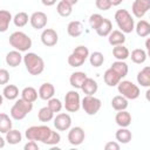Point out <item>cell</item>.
<instances>
[{"label": "cell", "instance_id": "obj_16", "mask_svg": "<svg viewBox=\"0 0 150 150\" xmlns=\"http://www.w3.org/2000/svg\"><path fill=\"white\" fill-rule=\"evenodd\" d=\"M115 122L121 128H128L131 124V115L127 110H120L117 111L115 116Z\"/></svg>", "mask_w": 150, "mask_h": 150}, {"label": "cell", "instance_id": "obj_51", "mask_svg": "<svg viewBox=\"0 0 150 150\" xmlns=\"http://www.w3.org/2000/svg\"><path fill=\"white\" fill-rule=\"evenodd\" d=\"M2 103H4V96H2V94H0V107L2 105Z\"/></svg>", "mask_w": 150, "mask_h": 150}, {"label": "cell", "instance_id": "obj_32", "mask_svg": "<svg viewBox=\"0 0 150 150\" xmlns=\"http://www.w3.org/2000/svg\"><path fill=\"white\" fill-rule=\"evenodd\" d=\"M38 96H39L38 90L34 87H25L21 91V97L32 103H34L38 100Z\"/></svg>", "mask_w": 150, "mask_h": 150}, {"label": "cell", "instance_id": "obj_20", "mask_svg": "<svg viewBox=\"0 0 150 150\" xmlns=\"http://www.w3.org/2000/svg\"><path fill=\"white\" fill-rule=\"evenodd\" d=\"M103 79H104V82L107 86L109 87H115L118 84V82L122 80L117 73L115 70H112L111 68H108L105 71H104V75H103Z\"/></svg>", "mask_w": 150, "mask_h": 150}, {"label": "cell", "instance_id": "obj_27", "mask_svg": "<svg viewBox=\"0 0 150 150\" xmlns=\"http://www.w3.org/2000/svg\"><path fill=\"white\" fill-rule=\"evenodd\" d=\"M110 68H111L112 70H115V71L117 73V75H118L121 79L125 77V76L128 75V71H129L128 64H127L124 61H120V60L112 62V64L110 66Z\"/></svg>", "mask_w": 150, "mask_h": 150}, {"label": "cell", "instance_id": "obj_12", "mask_svg": "<svg viewBox=\"0 0 150 150\" xmlns=\"http://www.w3.org/2000/svg\"><path fill=\"white\" fill-rule=\"evenodd\" d=\"M84 137H86V134H84V130L81 128V127H70L69 128V131H68V142L71 144V145H80L83 143L84 141Z\"/></svg>", "mask_w": 150, "mask_h": 150}, {"label": "cell", "instance_id": "obj_19", "mask_svg": "<svg viewBox=\"0 0 150 150\" xmlns=\"http://www.w3.org/2000/svg\"><path fill=\"white\" fill-rule=\"evenodd\" d=\"M88 76H87V74L84 73V71H75V73H73L71 75H70V77H69V83H70V86L73 87V88H75V89H81V87H82V84H83V82H84V80L87 79Z\"/></svg>", "mask_w": 150, "mask_h": 150}, {"label": "cell", "instance_id": "obj_23", "mask_svg": "<svg viewBox=\"0 0 150 150\" xmlns=\"http://www.w3.org/2000/svg\"><path fill=\"white\" fill-rule=\"evenodd\" d=\"M137 82L142 87H150V67L145 66L143 69H141L137 74Z\"/></svg>", "mask_w": 150, "mask_h": 150}, {"label": "cell", "instance_id": "obj_13", "mask_svg": "<svg viewBox=\"0 0 150 150\" xmlns=\"http://www.w3.org/2000/svg\"><path fill=\"white\" fill-rule=\"evenodd\" d=\"M47 21H48V18H47V14L41 12V11H38V12H34L30 16H29V22H30V26L34 28V29H43L47 25Z\"/></svg>", "mask_w": 150, "mask_h": 150}, {"label": "cell", "instance_id": "obj_40", "mask_svg": "<svg viewBox=\"0 0 150 150\" xmlns=\"http://www.w3.org/2000/svg\"><path fill=\"white\" fill-rule=\"evenodd\" d=\"M47 107L55 114V112H60L61 111V109H62V107H63V104H62V102L59 100V98H56V97H52V98H49L48 100V103H47Z\"/></svg>", "mask_w": 150, "mask_h": 150}, {"label": "cell", "instance_id": "obj_35", "mask_svg": "<svg viewBox=\"0 0 150 150\" xmlns=\"http://www.w3.org/2000/svg\"><path fill=\"white\" fill-rule=\"evenodd\" d=\"M2 96L9 101H13V100H16L18 96H19V89L14 84H7L5 86L4 90H2Z\"/></svg>", "mask_w": 150, "mask_h": 150}, {"label": "cell", "instance_id": "obj_21", "mask_svg": "<svg viewBox=\"0 0 150 150\" xmlns=\"http://www.w3.org/2000/svg\"><path fill=\"white\" fill-rule=\"evenodd\" d=\"M108 42L114 47L117 45H123L125 42V35L121 30H111L108 35Z\"/></svg>", "mask_w": 150, "mask_h": 150}, {"label": "cell", "instance_id": "obj_50", "mask_svg": "<svg viewBox=\"0 0 150 150\" xmlns=\"http://www.w3.org/2000/svg\"><path fill=\"white\" fill-rule=\"evenodd\" d=\"M145 47H146V49H148V52L150 50V46H149V39L146 40V42H145Z\"/></svg>", "mask_w": 150, "mask_h": 150}, {"label": "cell", "instance_id": "obj_11", "mask_svg": "<svg viewBox=\"0 0 150 150\" xmlns=\"http://www.w3.org/2000/svg\"><path fill=\"white\" fill-rule=\"evenodd\" d=\"M150 9V0H135L131 5V12L135 18H143Z\"/></svg>", "mask_w": 150, "mask_h": 150}, {"label": "cell", "instance_id": "obj_18", "mask_svg": "<svg viewBox=\"0 0 150 150\" xmlns=\"http://www.w3.org/2000/svg\"><path fill=\"white\" fill-rule=\"evenodd\" d=\"M22 61V55H21V52L19 50H11L6 54V63L12 67V68H15L18 67Z\"/></svg>", "mask_w": 150, "mask_h": 150}, {"label": "cell", "instance_id": "obj_15", "mask_svg": "<svg viewBox=\"0 0 150 150\" xmlns=\"http://www.w3.org/2000/svg\"><path fill=\"white\" fill-rule=\"evenodd\" d=\"M38 94H39V97L41 100L48 101L49 98H52L54 96V94H55V87L52 83H49V82H45V83H42L40 86Z\"/></svg>", "mask_w": 150, "mask_h": 150}, {"label": "cell", "instance_id": "obj_42", "mask_svg": "<svg viewBox=\"0 0 150 150\" xmlns=\"http://www.w3.org/2000/svg\"><path fill=\"white\" fill-rule=\"evenodd\" d=\"M95 6L100 11H108L112 7L109 0H95Z\"/></svg>", "mask_w": 150, "mask_h": 150}, {"label": "cell", "instance_id": "obj_47", "mask_svg": "<svg viewBox=\"0 0 150 150\" xmlns=\"http://www.w3.org/2000/svg\"><path fill=\"white\" fill-rule=\"evenodd\" d=\"M109 1H110L111 6H118V5H121L123 2V0H109Z\"/></svg>", "mask_w": 150, "mask_h": 150}, {"label": "cell", "instance_id": "obj_26", "mask_svg": "<svg viewBox=\"0 0 150 150\" xmlns=\"http://www.w3.org/2000/svg\"><path fill=\"white\" fill-rule=\"evenodd\" d=\"M112 55L116 60L124 61L129 57L130 52L124 45H117V46H114V48H112Z\"/></svg>", "mask_w": 150, "mask_h": 150}, {"label": "cell", "instance_id": "obj_3", "mask_svg": "<svg viewBox=\"0 0 150 150\" xmlns=\"http://www.w3.org/2000/svg\"><path fill=\"white\" fill-rule=\"evenodd\" d=\"M115 21L120 30L124 34L131 33L135 28V20L127 9H117L115 13Z\"/></svg>", "mask_w": 150, "mask_h": 150}, {"label": "cell", "instance_id": "obj_39", "mask_svg": "<svg viewBox=\"0 0 150 150\" xmlns=\"http://www.w3.org/2000/svg\"><path fill=\"white\" fill-rule=\"evenodd\" d=\"M38 118L41 122H49L54 118V112L48 107H42L38 111Z\"/></svg>", "mask_w": 150, "mask_h": 150}, {"label": "cell", "instance_id": "obj_38", "mask_svg": "<svg viewBox=\"0 0 150 150\" xmlns=\"http://www.w3.org/2000/svg\"><path fill=\"white\" fill-rule=\"evenodd\" d=\"M88 57H89L90 64L93 67H95V68L101 67L103 64V62H104V56H103V54L101 52H93L91 54H89Z\"/></svg>", "mask_w": 150, "mask_h": 150}, {"label": "cell", "instance_id": "obj_1", "mask_svg": "<svg viewBox=\"0 0 150 150\" xmlns=\"http://www.w3.org/2000/svg\"><path fill=\"white\" fill-rule=\"evenodd\" d=\"M25 136L28 141H39L47 145H55L61 141V135L48 125H32L26 129Z\"/></svg>", "mask_w": 150, "mask_h": 150}, {"label": "cell", "instance_id": "obj_34", "mask_svg": "<svg viewBox=\"0 0 150 150\" xmlns=\"http://www.w3.org/2000/svg\"><path fill=\"white\" fill-rule=\"evenodd\" d=\"M131 57V61L136 64H141V63H144L145 60H146V52L144 49H141V48H136L131 52V55H129Z\"/></svg>", "mask_w": 150, "mask_h": 150}, {"label": "cell", "instance_id": "obj_7", "mask_svg": "<svg viewBox=\"0 0 150 150\" xmlns=\"http://www.w3.org/2000/svg\"><path fill=\"white\" fill-rule=\"evenodd\" d=\"M89 56V49L86 46H77L68 56V64L70 67H81Z\"/></svg>", "mask_w": 150, "mask_h": 150}, {"label": "cell", "instance_id": "obj_49", "mask_svg": "<svg viewBox=\"0 0 150 150\" xmlns=\"http://www.w3.org/2000/svg\"><path fill=\"white\" fill-rule=\"evenodd\" d=\"M63 1H66V2H68V4H70L71 6H74L75 4H77V1H79V0H63Z\"/></svg>", "mask_w": 150, "mask_h": 150}, {"label": "cell", "instance_id": "obj_22", "mask_svg": "<svg viewBox=\"0 0 150 150\" xmlns=\"http://www.w3.org/2000/svg\"><path fill=\"white\" fill-rule=\"evenodd\" d=\"M81 89H82V91H83L86 95H94V94H96V91H97V89H98V84H97V82H96L94 79L87 77V79L84 80V82H83Z\"/></svg>", "mask_w": 150, "mask_h": 150}, {"label": "cell", "instance_id": "obj_37", "mask_svg": "<svg viewBox=\"0 0 150 150\" xmlns=\"http://www.w3.org/2000/svg\"><path fill=\"white\" fill-rule=\"evenodd\" d=\"M28 21H29V16H28V14L26 12H19L13 16V22L19 28L25 27L28 23Z\"/></svg>", "mask_w": 150, "mask_h": 150}, {"label": "cell", "instance_id": "obj_25", "mask_svg": "<svg viewBox=\"0 0 150 150\" xmlns=\"http://www.w3.org/2000/svg\"><path fill=\"white\" fill-rule=\"evenodd\" d=\"M115 137H116V141L118 143H122V144H127L131 141L132 138V134L131 131L128 129V128H121L115 132Z\"/></svg>", "mask_w": 150, "mask_h": 150}, {"label": "cell", "instance_id": "obj_43", "mask_svg": "<svg viewBox=\"0 0 150 150\" xmlns=\"http://www.w3.org/2000/svg\"><path fill=\"white\" fill-rule=\"evenodd\" d=\"M9 81V73L5 68H0V84H7Z\"/></svg>", "mask_w": 150, "mask_h": 150}, {"label": "cell", "instance_id": "obj_17", "mask_svg": "<svg viewBox=\"0 0 150 150\" xmlns=\"http://www.w3.org/2000/svg\"><path fill=\"white\" fill-rule=\"evenodd\" d=\"M67 33L71 38H79L83 33V25L81 21L73 20L67 26Z\"/></svg>", "mask_w": 150, "mask_h": 150}, {"label": "cell", "instance_id": "obj_45", "mask_svg": "<svg viewBox=\"0 0 150 150\" xmlns=\"http://www.w3.org/2000/svg\"><path fill=\"white\" fill-rule=\"evenodd\" d=\"M23 149L25 150H39V145L35 141H28V143L25 144Z\"/></svg>", "mask_w": 150, "mask_h": 150}, {"label": "cell", "instance_id": "obj_8", "mask_svg": "<svg viewBox=\"0 0 150 150\" xmlns=\"http://www.w3.org/2000/svg\"><path fill=\"white\" fill-rule=\"evenodd\" d=\"M102 102L94 95H86L81 101V107L87 115H96L101 109Z\"/></svg>", "mask_w": 150, "mask_h": 150}, {"label": "cell", "instance_id": "obj_2", "mask_svg": "<svg viewBox=\"0 0 150 150\" xmlns=\"http://www.w3.org/2000/svg\"><path fill=\"white\" fill-rule=\"evenodd\" d=\"M22 61L26 66L27 71L30 75H40L45 69V61L41 56H39L35 53L28 52L22 56Z\"/></svg>", "mask_w": 150, "mask_h": 150}, {"label": "cell", "instance_id": "obj_44", "mask_svg": "<svg viewBox=\"0 0 150 150\" xmlns=\"http://www.w3.org/2000/svg\"><path fill=\"white\" fill-rule=\"evenodd\" d=\"M120 143L118 142H112V141H110V142H108V143H105V145H104V149L105 150H120Z\"/></svg>", "mask_w": 150, "mask_h": 150}, {"label": "cell", "instance_id": "obj_36", "mask_svg": "<svg viewBox=\"0 0 150 150\" xmlns=\"http://www.w3.org/2000/svg\"><path fill=\"white\" fill-rule=\"evenodd\" d=\"M12 127H13V123L11 117L5 112H0V132L6 134L8 130L12 129Z\"/></svg>", "mask_w": 150, "mask_h": 150}, {"label": "cell", "instance_id": "obj_30", "mask_svg": "<svg viewBox=\"0 0 150 150\" xmlns=\"http://www.w3.org/2000/svg\"><path fill=\"white\" fill-rule=\"evenodd\" d=\"M56 12L60 16H63V18H67L69 16L71 13H73V6L63 0H60L56 5Z\"/></svg>", "mask_w": 150, "mask_h": 150}, {"label": "cell", "instance_id": "obj_31", "mask_svg": "<svg viewBox=\"0 0 150 150\" xmlns=\"http://www.w3.org/2000/svg\"><path fill=\"white\" fill-rule=\"evenodd\" d=\"M111 107L116 111L125 110L128 108V100L124 96H122V95H116L111 100Z\"/></svg>", "mask_w": 150, "mask_h": 150}, {"label": "cell", "instance_id": "obj_9", "mask_svg": "<svg viewBox=\"0 0 150 150\" xmlns=\"http://www.w3.org/2000/svg\"><path fill=\"white\" fill-rule=\"evenodd\" d=\"M64 108L69 112H76L81 108L80 94L76 90H69L64 96Z\"/></svg>", "mask_w": 150, "mask_h": 150}, {"label": "cell", "instance_id": "obj_28", "mask_svg": "<svg viewBox=\"0 0 150 150\" xmlns=\"http://www.w3.org/2000/svg\"><path fill=\"white\" fill-rule=\"evenodd\" d=\"M111 30H112V23H111V21L109 19H107V18H103L101 25L97 27V29L95 32L97 33L98 36H102L103 38V36H108Z\"/></svg>", "mask_w": 150, "mask_h": 150}, {"label": "cell", "instance_id": "obj_33", "mask_svg": "<svg viewBox=\"0 0 150 150\" xmlns=\"http://www.w3.org/2000/svg\"><path fill=\"white\" fill-rule=\"evenodd\" d=\"M6 142L8 144H12V145H15L18 143H20L22 141V135L19 130L16 129H11L6 132Z\"/></svg>", "mask_w": 150, "mask_h": 150}, {"label": "cell", "instance_id": "obj_29", "mask_svg": "<svg viewBox=\"0 0 150 150\" xmlns=\"http://www.w3.org/2000/svg\"><path fill=\"white\" fill-rule=\"evenodd\" d=\"M136 30V34L141 38H145L150 34V23L146 21V20H139L136 25H135V28Z\"/></svg>", "mask_w": 150, "mask_h": 150}, {"label": "cell", "instance_id": "obj_4", "mask_svg": "<svg viewBox=\"0 0 150 150\" xmlns=\"http://www.w3.org/2000/svg\"><path fill=\"white\" fill-rule=\"evenodd\" d=\"M9 45L15 50L27 52L32 47L33 42H32V39L26 33L20 32V30H16V32H13L9 35Z\"/></svg>", "mask_w": 150, "mask_h": 150}, {"label": "cell", "instance_id": "obj_6", "mask_svg": "<svg viewBox=\"0 0 150 150\" xmlns=\"http://www.w3.org/2000/svg\"><path fill=\"white\" fill-rule=\"evenodd\" d=\"M117 90L127 100H136L141 94L138 86L129 80H121L117 84Z\"/></svg>", "mask_w": 150, "mask_h": 150}, {"label": "cell", "instance_id": "obj_48", "mask_svg": "<svg viewBox=\"0 0 150 150\" xmlns=\"http://www.w3.org/2000/svg\"><path fill=\"white\" fill-rule=\"evenodd\" d=\"M5 144H6V139H5L2 136H0V149H1V148H4V146H5Z\"/></svg>", "mask_w": 150, "mask_h": 150}, {"label": "cell", "instance_id": "obj_41", "mask_svg": "<svg viewBox=\"0 0 150 150\" xmlns=\"http://www.w3.org/2000/svg\"><path fill=\"white\" fill-rule=\"evenodd\" d=\"M102 20H103V16H102L101 14H98V13H93V14L89 16V25H90V27H91L94 30H96L97 27L101 25Z\"/></svg>", "mask_w": 150, "mask_h": 150}, {"label": "cell", "instance_id": "obj_24", "mask_svg": "<svg viewBox=\"0 0 150 150\" xmlns=\"http://www.w3.org/2000/svg\"><path fill=\"white\" fill-rule=\"evenodd\" d=\"M12 20H13V16L9 11L0 9V33H5L8 29Z\"/></svg>", "mask_w": 150, "mask_h": 150}, {"label": "cell", "instance_id": "obj_46", "mask_svg": "<svg viewBox=\"0 0 150 150\" xmlns=\"http://www.w3.org/2000/svg\"><path fill=\"white\" fill-rule=\"evenodd\" d=\"M56 1L57 0H41V2L45 5V6H53V5H55L56 4Z\"/></svg>", "mask_w": 150, "mask_h": 150}, {"label": "cell", "instance_id": "obj_10", "mask_svg": "<svg viewBox=\"0 0 150 150\" xmlns=\"http://www.w3.org/2000/svg\"><path fill=\"white\" fill-rule=\"evenodd\" d=\"M53 120H54V127L59 131H67L71 127V117L67 112H60Z\"/></svg>", "mask_w": 150, "mask_h": 150}, {"label": "cell", "instance_id": "obj_14", "mask_svg": "<svg viewBox=\"0 0 150 150\" xmlns=\"http://www.w3.org/2000/svg\"><path fill=\"white\" fill-rule=\"evenodd\" d=\"M41 42L47 47H53L59 41V35L53 28H45L41 33Z\"/></svg>", "mask_w": 150, "mask_h": 150}, {"label": "cell", "instance_id": "obj_5", "mask_svg": "<svg viewBox=\"0 0 150 150\" xmlns=\"http://www.w3.org/2000/svg\"><path fill=\"white\" fill-rule=\"evenodd\" d=\"M33 110V103L32 102H28L26 100H23L22 97L16 100L15 103L12 105L11 108V117L15 121H21L23 120L30 111Z\"/></svg>", "mask_w": 150, "mask_h": 150}]
</instances>
